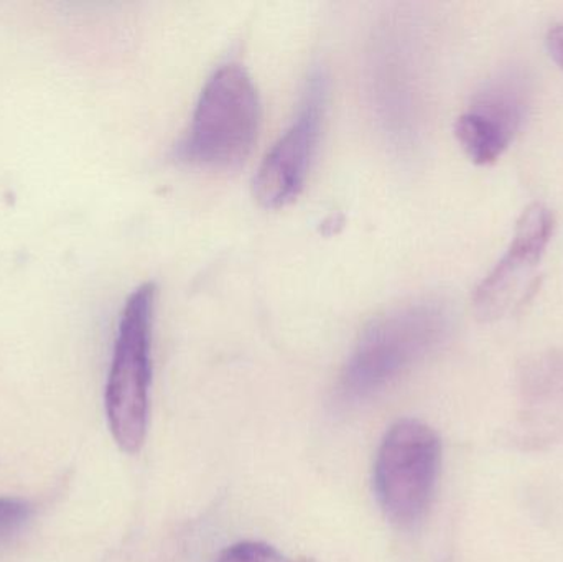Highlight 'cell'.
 I'll return each instance as SVG.
<instances>
[{
  "mask_svg": "<svg viewBox=\"0 0 563 562\" xmlns=\"http://www.w3.org/2000/svg\"><path fill=\"white\" fill-rule=\"evenodd\" d=\"M452 329V309L439 299L402 304L371 320L341 373L340 398L357 405L384 392L440 349Z\"/></svg>",
  "mask_w": 563,
  "mask_h": 562,
  "instance_id": "1",
  "label": "cell"
},
{
  "mask_svg": "<svg viewBox=\"0 0 563 562\" xmlns=\"http://www.w3.org/2000/svg\"><path fill=\"white\" fill-rule=\"evenodd\" d=\"M261 125V99L250 73L236 63L213 73L195 108L178 157L198 167H236L253 151Z\"/></svg>",
  "mask_w": 563,
  "mask_h": 562,
  "instance_id": "2",
  "label": "cell"
},
{
  "mask_svg": "<svg viewBox=\"0 0 563 562\" xmlns=\"http://www.w3.org/2000/svg\"><path fill=\"white\" fill-rule=\"evenodd\" d=\"M155 294V284H142L125 300L106 385L109 429L128 454L141 451L147 436Z\"/></svg>",
  "mask_w": 563,
  "mask_h": 562,
  "instance_id": "3",
  "label": "cell"
},
{
  "mask_svg": "<svg viewBox=\"0 0 563 562\" xmlns=\"http://www.w3.org/2000/svg\"><path fill=\"white\" fill-rule=\"evenodd\" d=\"M442 471V441L417 419H400L384 436L374 462V492L390 524L409 530L429 514Z\"/></svg>",
  "mask_w": 563,
  "mask_h": 562,
  "instance_id": "4",
  "label": "cell"
},
{
  "mask_svg": "<svg viewBox=\"0 0 563 562\" xmlns=\"http://www.w3.org/2000/svg\"><path fill=\"white\" fill-rule=\"evenodd\" d=\"M327 98V76L318 69L308 78L297 118L267 152L254 177V197L261 207H287L303 190L320 141Z\"/></svg>",
  "mask_w": 563,
  "mask_h": 562,
  "instance_id": "5",
  "label": "cell"
},
{
  "mask_svg": "<svg viewBox=\"0 0 563 562\" xmlns=\"http://www.w3.org/2000/svg\"><path fill=\"white\" fill-rule=\"evenodd\" d=\"M554 228V213L545 205L526 208L505 256L476 287L473 306L482 319H499L525 302Z\"/></svg>",
  "mask_w": 563,
  "mask_h": 562,
  "instance_id": "6",
  "label": "cell"
},
{
  "mask_svg": "<svg viewBox=\"0 0 563 562\" xmlns=\"http://www.w3.org/2000/svg\"><path fill=\"white\" fill-rule=\"evenodd\" d=\"M526 114L521 86L511 78L499 79L476 96L455 124L456 141L478 165H492L511 145Z\"/></svg>",
  "mask_w": 563,
  "mask_h": 562,
  "instance_id": "7",
  "label": "cell"
},
{
  "mask_svg": "<svg viewBox=\"0 0 563 562\" xmlns=\"http://www.w3.org/2000/svg\"><path fill=\"white\" fill-rule=\"evenodd\" d=\"M33 508L20 498L0 497V544L9 543L32 518Z\"/></svg>",
  "mask_w": 563,
  "mask_h": 562,
  "instance_id": "8",
  "label": "cell"
},
{
  "mask_svg": "<svg viewBox=\"0 0 563 562\" xmlns=\"http://www.w3.org/2000/svg\"><path fill=\"white\" fill-rule=\"evenodd\" d=\"M217 562H294L263 541H240L221 551Z\"/></svg>",
  "mask_w": 563,
  "mask_h": 562,
  "instance_id": "9",
  "label": "cell"
},
{
  "mask_svg": "<svg viewBox=\"0 0 563 562\" xmlns=\"http://www.w3.org/2000/svg\"><path fill=\"white\" fill-rule=\"evenodd\" d=\"M545 43H548L549 55L563 71V22L549 30Z\"/></svg>",
  "mask_w": 563,
  "mask_h": 562,
  "instance_id": "10",
  "label": "cell"
}]
</instances>
